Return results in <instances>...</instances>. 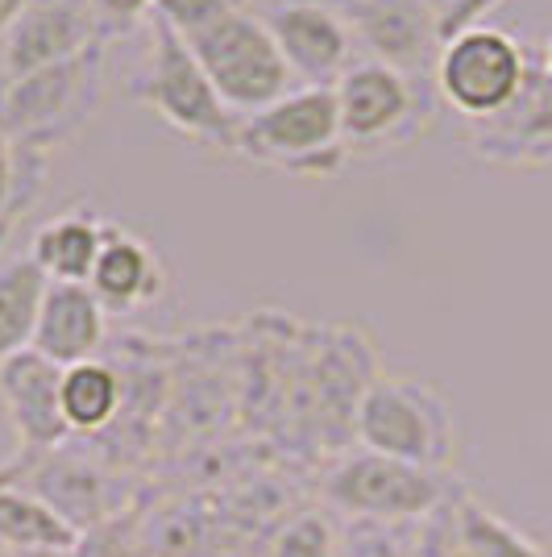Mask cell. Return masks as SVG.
<instances>
[{"mask_svg":"<svg viewBox=\"0 0 552 557\" xmlns=\"http://www.w3.org/2000/svg\"><path fill=\"white\" fill-rule=\"evenodd\" d=\"M540 63H544V71L552 75V38L544 42V50H540Z\"/></svg>","mask_w":552,"mask_h":557,"instance_id":"f546056e","label":"cell"},{"mask_svg":"<svg viewBox=\"0 0 552 557\" xmlns=\"http://www.w3.org/2000/svg\"><path fill=\"white\" fill-rule=\"evenodd\" d=\"M141 529H146V508L134 504V508L116 511L109 520L84 529L79 541H75V549H71V557H146Z\"/></svg>","mask_w":552,"mask_h":557,"instance_id":"603a6c76","label":"cell"},{"mask_svg":"<svg viewBox=\"0 0 552 557\" xmlns=\"http://www.w3.org/2000/svg\"><path fill=\"white\" fill-rule=\"evenodd\" d=\"M316 491L337 520L424 524L449 508L465 491V483L453 479V470H428V466L382 458L353 445L341 454H328Z\"/></svg>","mask_w":552,"mask_h":557,"instance_id":"6da1fadb","label":"cell"},{"mask_svg":"<svg viewBox=\"0 0 552 557\" xmlns=\"http://www.w3.org/2000/svg\"><path fill=\"white\" fill-rule=\"evenodd\" d=\"M499 4L503 0H428L432 22H437V34H440V47L449 38L465 34V29H474V25H486V13H494Z\"/></svg>","mask_w":552,"mask_h":557,"instance_id":"484cf974","label":"cell"},{"mask_svg":"<svg viewBox=\"0 0 552 557\" xmlns=\"http://www.w3.org/2000/svg\"><path fill=\"white\" fill-rule=\"evenodd\" d=\"M528 59L531 50L515 34H506L499 25H474L440 47L432 84L440 100L465 116V125L490 121L519 96Z\"/></svg>","mask_w":552,"mask_h":557,"instance_id":"ba28073f","label":"cell"},{"mask_svg":"<svg viewBox=\"0 0 552 557\" xmlns=\"http://www.w3.org/2000/svg\"><path fill=\"white\" fill-rule=\"evenodd\" d=\"M424 524H382V520H341L337 557H412Z\"/></svg>","mask_w":552,"mask_h":557,"instance_id":"cb8c5ba5","label":"cell"},{"mask_svg":"<svg viewBox=\"0 0 552 557\" xmlns=\"http://www.w3.org/2000/svg\"><path fill=\"white\" fill-rule=\"evenodd\" d=\"M278 42L287 67L296 71L300 88H333L353 63L357 42L341 4L328 0H250Z\"/></svg>","mask_w":552,"mask_h":557,"instance_id":"9c48e42d","label":"cell"},{"mask_svg":"<svg viewBox=\"0 0 552 557\" xmlns=\"http://www.w3.org/2000/svg\"><path fill=\"white\" fill-rule=\"evenodd\" d=\"M104 225L109 221L92 209H67L34 230L25 255L38 262L50 283H88L104 246Z\"/></svg>","mask_w":552,"mask_h":557,"instance_id":"2e32d148","label":"cell"},{"mask_svg":"<svg viewBox=\"0 0 552 557\" xmlns=\"http://www.w3.org/2000/svg\"><path fill=\"white\" fill-rule=\"evenodd\" d=\"M353 29V42L366 47V59L432 79L440 54V34L428 0H341Z\"/></svg>","mask_w":552,"mask_h":557,"instance_id":"7c38bea8","label":"cell"},{"mask_svg":"<svg viewBox=\"0 0 552 557\" xmlns=\"http://www.w3.org/2000/svg\"><path fill=\"white\" fill-rule=\"evenodd\" d=\"M337 545L341 520L324 508H300L275 529L266 557H337Z\"/></svg>","mask_w":552,"mask_h":557,"instance_id":"7402d4cb","label":"cell"},{"mask_svg":"<svg viewBox=\"0 0 552 557\" xmlns=\"http://www.w3.org/2000/svg\"><path fill=\"white\" fill-rule=\"evenodd\" d=\"M104 337H109V312L88 283H47L29 349H38L42 358L67 371L100 358Z\"/></svg>","mask_w":552,"mask_h":557,"instance_id":"5bb4252c","label":"cell"},{"mask_svg":"<svg viewBox=\"0 0 552 557\" xmlns=\"http://www.w3.org/2000/svg\"><path fill=\"white\" fill-rule=\"evenodd\" d=\"M465 146L478 163L503 166V171L552 166V75L544 71L536 50L528 59V75H524L519 96L499 116L469 121Z\"/></svg>","mask_w":552,"mask_h":557,"instance_id":"30bf717a","label":"cell"},{"mask_svg":"<svg viewBox=\"0 0 552 557\" xmlns=\"http://www.w3.org/2000/svg\"><path fill=\"white\" fill-rule=\"evenodd\" d=\"M29 4H34V0H0V34H4V29H9L13 22H17V17H22Z\"/></svg>","mask_w":552,"mask_h":557,"instance_id":"f1b7e54d","label":"cell"},{"mask_svg":"<svg viewBox=\"0 0 552 557\" xmlns=\"http://www.w3.org/2000/svg\"><path fill=\"white\" fill-rule=\"evenodd\" d=\"M162 262L150 250V242H141L138 233H129L121 221L104 225V246L92 267L88 287L96 292V300L104 304L109 317H125V312H138L162 296Z\"/></svg>","mask_w":552,"mask_h":557,"instance_id":"9a60e30c","label":"cell"},{"mask_svg":"<svg viewBox=\"0 0 552 557\" xmlns=\"http://www.w3.org/2000/svg\"><path fill=\"white\" fill-rule=\"evenodd\" d=\"M250 0H154V9H150V17H162V22L171 25L175 34H196V29H204L208 22H216V17H225L233 9H246Z\"/></svg>","mask_w":552,"mask_h":557,"instance_id":"d4e9b609","label":"cell"},{"mask_svg":"<svg viewBox=\"0 0 552 557\" xmlns=\"http://www.w3.org/2000/svg\"><path fill=\"white\" fill-rule=\"evenodd\" d=\"M353 445L399 462L449 470L457 454L453 404L428 379L374 374L353 412Z\"/></svg>","mask_w":552,"mask_h":557,"instance_id":"7a4b0ae2","label":"cell"},{"mask_svg":"<svg viewBox=\"0 0 552 557\" xmlns=\"http://www.w3.org/2000/svg\"><path fill=\"white\" fill-rule=\"evenodd\" d=\"M109 79V42L88 47L67 63L25 75L0 92V129L29 150L54 154L67 146L104 100Z\"/></svg>","mask_w":552,"mask_h":557,"instance_id":"277c9868","label":"cell"},{"mask_svg":"<svg viewBox=\"0 0 552 557\" xmlns=\"http://www.w3.org/2000/svg\"><path fill=\"white\" fill-rule=\"evenodd\" d=\"M453 557H552V549L490 511L474 491H461L453 499Z\"/></svg>","mask_w":552,"mask_h":557,"instance_id":"ac0fdd59","label":"cell"},{"mask_svg":"<svg viewBox=\"0 0 552 557\" xmlns=\"http://www.w3.org/2000/svg\"><path fill=\"white\" fill-rule=\"evenodd\" d=\"M47 283L50 278L29 255L0 258V367L13 354L34 346V325H38Z\"/></svg>","mask_w":552,"mask_h":557,"instance_id":"d6986e66","label":"cell"},{"mask_svg":"<svg viewBox=\"0 0 552 557\" xmlns=\"http://www.w3.org/2000/svg\"><path fill=\"white\" fill-rule=\"evenodd\" d=\"M59 387L63 367H54L38 349H22L0 367V404L13 424L17 454H50L71 442Z\"/></svg>","mask_w":552,"mask_h":557,"instance_id":"4fadbf2b","label":"cell"},{"mask_svg":"<svg viewBox=\"0 0 552 557\" xmlns=\"http://www.w3.org/2000/svg\"><path fill=\"white\" fill-rule=\"evenodd\" d=\"M50 154L29 150L22 141H13L0 129V255L9 246V237L17 233L25 212L34 209L47 191Z\"/></svg>","mask_w":552,"mask_h":557,"instance_id":"ffe728a7","label":"cell"},{"mask_svg":"<svg viewBox=\"0 0 552 557\" xmlns=\"http://www.w3.org/2000/svg\"><path fill=\"white\" fill-rule=\"evenodd\" d=\"M146 25H150V50L129 79V96L171 129H179L184 138L221 154H237L241 116L212 88L184 34H175L162 17H146Z\"/></svg>","mask_w":552,"mask_h":557,"instance_id":"3957f363","label":"cell"},{"mask_svg":"<svg viewBox=\"0 0 552 557\" xmlns=\"http://www.w3.org/2000/svg\"><path fill=\"white\" fill-rule=\"evenodd\" d=\"M109 42L88 0H34L17 22L0 34V92L25 75L67 63L88 47Z\"/></svg>","mask_w":552,"mask_h":557,"instance_id":"8fae6325","label":"cell"},{"mask_svg":"<svg viewBox=\"0 0 552 557\" xmlns=\"http://www.w3.org/2000/svg\"><path fill=\"white\" fill-rule=\"evenodd\" d=\"M0 557H71V549H29V545H9V541H0Z\"/></svg>","mask_w":552,"mask_h":557,"instance_id":"83f0119b","label":"cell"},{"mask_svg":"<svg viewBox=\"0 0 552 557\" xmlns=\"http://www.w3.org/2000/svg\"><path fill=\"white\" fill-rule=\"evenodd\" d=\"M0 541L29 549H75L79 533L38 495L17 483H0Z\"/></svg>","mask_w":552,"mask_h":557,"instance_id":"44dd1931","label":"cell"},{"mask_svg":"<svg viewBox=\"0 0 552 557\" xmlns=\"http://www.w3.org/2000/svg\"><path fill=\"white\" fill-rule=\"evenodd\" d=\"M88 9L96 13V22L104 25L109 38H121V34H129L134 25L150 17L154 0H88Z\"/></svg>","mask_w":552,"mask_h":557,"instance_id":"4316f807","label":"cell"},{"mask_svg":"<svg viewBox=\"0 0 552 557\" xmlns=\"http://www.w3.org/2000/svg\"><path fill=\"white\" fill-rule=\"evenodd\" d=\"M184 42L200 59V67L212 79V88L221 92V100L241 121L271 109L275 100L300 88L296 71L287 67L283 50L271 38V29L262 25V17L253 13L250 4L208 22L204 29L187 34Z\"/></svg>","mask_w":552,"mask_h":557,"instance_id":"52a82bcc","label":"cell"},{"mask_svg":"<svg viewBox=\"0 0 552 557\" xmlns=\"http://www.w3.org/2000/svg\"><path fill=\"white\" fill-rule=\"evenodd\" d=\"M59 399H63V420H67L71 437H104L125 408V379L113 362L92 358V362L63 371Z\"/></svg>","mask_w":552,"mask_h":557,"instance_id":"e0dca14e","label":"cell"},{"mask_svg":"<svg viewBox=\"0 0 552 557\" xmlns=\"http://www.w3.org/2000/svg\"><path fill=\"white\" fill-rule=\"evenodd\" d=\"M237 154L296 180L337 175L349 163V154L333 88H296L271 109L246 116L237 134Z\"/></svg>","mask_w":552,"mask_h":557,"instance_id":"5b68a950","label":"cell"},{"mask_svg":"<svg viewBox=\"0 0 552 557\" xmlns=\"http://www.w3.org/2000/svg\"><path fill=\"white\" fill-rule=\"evenodd\" d=\"M432 79H415L387 63L357 59L333 84L349 159H378L399 146H412L432 125Z\"/></svg>","mask_w":552,"mask_h":557,"instance_id":"8992f818","label":"cell"}]
</instances>
